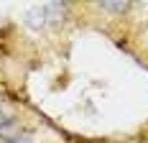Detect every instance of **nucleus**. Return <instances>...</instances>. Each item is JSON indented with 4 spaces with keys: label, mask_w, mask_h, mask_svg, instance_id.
Returning a JSON list of instances; mask_svg holds the SVG:
<instances>
[{
    "label": "nucleus",
    "mask_w": 148,
    "mask_h": 143,
    "mask_svg": "<svg viewBox=\"0 0 148 143\" xmlns=\"http://www.w3.org/2000/svg\"><path fill=\"white\" fill-rule=\"evenodd\" d=\"M26 23L31 28H46L49 26V13H46V5H33L26 13Z\"/></svg>",
    "instance_id": "obj_1"
},
{
    "label": "nucleus",
    "mask_w": 148,
    "mask_h": 143,
    "mask_svg": "<svg viewBox=\"0 0 148 143\" xmlns=\"http://www.w3.org/2000/svg\"><path fill=\"white\" fill-rule=\"evenodd\" d=\"M3 143H28V141H23V138H21V141H3Z\"/></svg>",
    "instance_id": "obj_4"
},
{
    "label": "nucleus",
    "mask_w": 148,
    "mask_h": 143,
    "mask_svg": "<svg viewBox=\"0 0 148 143\" xmlns=\"http://www.w3.org/2000/svg\"><path fill=\"white\" fill-rule=\"evenodd\" d=\"M97 8H102L105 13H125L128 8H130V3L128 0H102V3H97Z\"/></svg>",
    "instance_id": "obj_2"
},
{
    "label": "nucleus",
    "mask_w": 148,
    "mask_h": 143,
    "mask_svg": "<svg viewBox=\"0 0 148 143\" xmlns=\"http://www.w3.org/2000/svg\"><path fill=\"white\" fill-rule=\"evenodd\" d=\"M8 123H13V118H10V115L5 113V110H0V130L5 128V125H8Z\"/></svg>",
    "instance_id": "obj_3"
}]
</instances>
